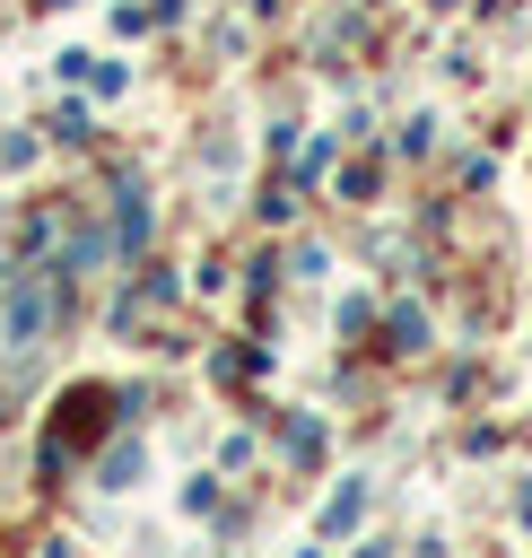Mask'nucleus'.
Masks as SVG:
<instances>
[{
	"label": "nucleus",
	"mask_w": 532,
	"mask_h": 558,
	"mask_svg": "<svg viewBox=\"0 0 532 558\" xmlns=\"http://www.w3.org/2000/svg\"><path fill=\"white\" fill-rule=\"evenodd\" d=\"M52 305H61L52 270H26V279L0 296V340H9V349H35V340L52 331Z\"/></svg>",
	"instance_id": "nucleus-1"
}]
</instances>
